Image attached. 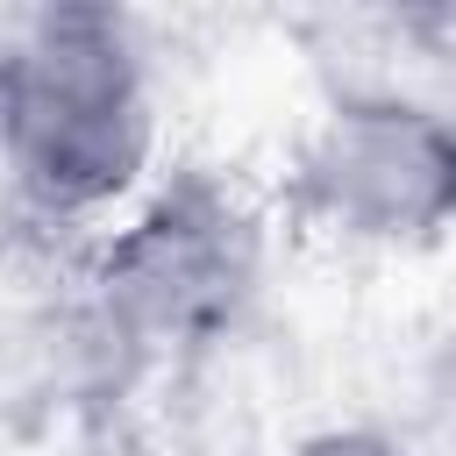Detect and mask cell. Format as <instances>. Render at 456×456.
Instances as JSON below:
<instances>
[{"label":"cell","mask_w":456,"mask_h":456,"mask_svg":"<svg viewBox=\"0 0 456 456\" xmlns=\"http://www.w3.org/2000/svg\"><path fill=\"white\" fill-rule=\"evenodd\" d=\"M157 449H249V428H221V420L192 428V420H171L157 435Z\"/></svg>","instance_id":"6"},{"label":"cell","mask_w":456,"mask_h":456,"mask_svg":"<svg viewBox=\"0 0 456 456\" xmlns=\"http://www.w3.org/2000/svg\"><path fill=\"white\" fill-rule=\"evenodd\" d=\"M150 363L86 285L0 306V435H43L114 406Z\"/></svg>","instance_id":"4"},{"label":"cell","mask_w":456,"mask_h":456,"mask_svg":"<svg viewBox=\"0 0 456 456\" xmlns=\"http://www.w3.org/2000/svg\"><path fill=\"white\" fill-rule=\"evenodd\" d=\"M285 456H406V449L392 435H378V428H321V435L292 442Z\"/></svg>","instance_id":"5"},{"label":"cell","mask_w":456,"mask_h":456,"mask_svg":"<svg viewBox=\"0 0 456 456\" xmlns=\"http://www.w3.org/2000/svg\"><path fill=\"white\" fill-rule=\"evenodd\" d=\"M157 150L150 57L114 7H43L0 43V185L43 228L114 214Z\"/></svg>","instance_id":"1"},{"label":"cell","mask_w":456,"mask_h":456,"mask_svg":"<svg viewBox=\"0 0 456 456\" xmlns=\"http://www.w3.org/2000/svg\"><path fill=\"white\" fill-rule=\"evenodd\" d=\"M292 214L335 242H435L456 228V114L392 86L342 93L292 157Z\"/></svg>","instance_id":"3"},{"label":"cell","mask_w":456,"mask_h":456,"mask_svg":"<svg viewBox=\"0 0 456 456\" xmlns=\"http://www.w3.org/2000/svg\"><path fill=\"white\" fill-rule=\"evenodd\" d=\"M142 363H192L221 349L264 285V228L235 185L178 171L157 185L78 278Z\"/></svg>","instance_id":"2"}]
</instances>
